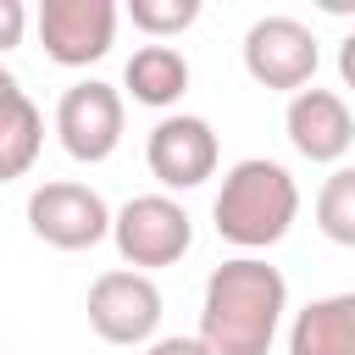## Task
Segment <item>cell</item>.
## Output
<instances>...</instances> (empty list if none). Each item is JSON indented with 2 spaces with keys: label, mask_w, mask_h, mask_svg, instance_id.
Masks as SVG:
<instances>
[{
  "label": "cell",
  "mask_w": 355,
  "mask_h": 355,
  "mask_svg": "<svg viewBox=\"0 0 355 355\" xmlns=\"http://www.w3.org/2000/svg\"><path fill=\"white\" fill-rule=\"evenodd\" d=\"M244 72L261 89H305L316 78V33L300 17H261L244 33Z\"/></svg>",
  "instance_id": "obj_6"
},
{
  "label": "cell",
  "mask_w": 355,
  "mask_h": 355,
  "mask_svg": "<svg viewBox=\"0 0 355 355\" xmlns=\"http://www.w3.org/2000/svg\"><path fill=\"white\" fill-rule=\"evenodd\" d=\"M111 222H116L111 205L89 183L55 178V183H39L28 194V227L50 250H94L100 239H111Z\"/></svg>",
  "instance_id": "obj_4"
},
{
  "label": "cell",
  "mask_w": 355,
  "mask_h": 355,
  "mask_svg": "<svg viewBox=\"0 0 355 355\" xmlns=\"http://www.w3.org/2000/svg\"><path fill=\"white\" fill-rule=\"evenodd\" d=\"M116 39L111 0H44L39 6V44L55 67H89Z\"/></svg>",
  "instance_id": "obj_8"
},
{
  "label": "cell",
  "mask_w": 355,
  "mask_h": 355,
  "mask_svg": "<svg viewBox=\"0 0 355 355\" xmlns=\"http://www.w3.org/2000/svg\"><path fill=\"white\" fill-rule=\"evenodd\" d=\"M122 83H128V94L139 100V105H178L183 100V89H189V61H183V50H172V44H139L133 55H128V67H122Z\"/></svg>",
  "instance_id": "obj_12"
},
{
  "label": "cell",
  "mask_w": 355,
  "mask_h": 355,
  "mask_svg": "<svg viewBox=\"0 0 355 355\" xmlns=\"http://www.w3.org/2000/svg\"><path fill=\"white\" fill-rule=\"evenodd\" d=\"M111 239H116V255L133 266V272H150V266H178L194 244V222L189 211L172 200V194H133L116 222H111Z\"/></svg>",
  "instance_id": "obj_3"
},
{
  "label": "cell",
  "mask_w": 355,
  "mask_h": 355,
  "mask_svg": "<svg viewBox=\"0 0 355 355\" xmlns=\"http://www.w3.org/2000/svg\"><path fill=\"white\" fill-rule=\"evenodd\" d=\"M144 355H211V349H205V344H200V333H194V338H155Z\"/></svg>",
  "instance_id": "obj_17"
},
{
  "label": "cell",
  "mask_w": 355,
  "mask_h": 355,
  "mask_svg": "<svg viewBox=\"0 0 355 355\" xmlns=\"http://www.w3.org/2000/svg\"><path fill=\"white\" fill-rule=\"evenodd\" d=\"M39 144H44V116H39V105H33L22 89L0 94V183L22 178V172L39 161Z\"/></svg>",
  "instance_id": "obj_13"
},
{
  "label": "cell",
  "mask_w": 355,
  "mask_h": 355,
  "mask_svg": "<svg viewBox=\"0 0 355 355\" xmlns=\"http://www.w3.org/2000/svg\"><path fill=\"white\" fill-rule=\"evenodd\" d=\"M316 227H322L333 244L355 250V166H338V172L322 183V194H316Z\"/></svg>",
  "instance_id": "obj_14"
},
{
  "label": "cell",
  "mask_w": 355,
  "mask_h": 355,
  "mask_svg": "<svg viewBox=\"0 0 355 355\" xmlns=\"http://www.w3.org/2000/svg\"><path fill=\"white\" fill-rule=\"evenodd\" d=\"M216 233L239 250H266L277 244L294 216H300V189L288 178V166L266 161V155H250V161H233L222 189H216Z\"/></svg>",
  "instance_id": "obj_2"
},
{
  "label": "cell",
  "mask_w": 355,
  "mask_h": 355,
  "mask_svg": "<svg viewBox=\"0 0 355 355\" xmlns=\"http://www.w3.org/2000/svg\"><path fill=\"white\" fill-rule=\"evenodd\" d=\"M216 133H211V122L205 116H189V111H178V116H161L155 128H150V144H144V161H150V172H155V183H166V189H194V183H205L211 172H216Z\"/></svg>",
  "instance_id": "obj_9"
},
{
  "label": "cell",
  "mask_w": 355,
  "mask_h": 355,
  "mask_svg": "<svg viewBox=\"0 0 355 355\" xmlns=\"http://www.w3.org/2000/svg\"><path fill=\"white\" fill-rule=\"evenodd\" d=\"M288 311V283L255 255H233L205 277L200 344L211 355H266Z\"/></svg>",
  "instance_id": "obj_1"
},
{
  "label": "cell",
  "mask_w": 355,
  "mask_h": 355,
  "mask_svg": "<svg viewBox=\"0 0 355 355\" xmlns=\"http://www.w3.org/2000/svg\"><path fill=\"white\" fill-rule=\"evenodd\" d=\"M283 128H288V144H294L305 161H344L349 144H355V116H349L344 94L316 89V83L288 100Z\"/></svg>",
  "instance_id": "obj_10"
},
{
  "label": "cell",
  "mask_w": 355,
  "mask_h": 355,
  "mask_svg": "<svg viewBox=\"0 0 355 355\" xmlns=\"http://www.w3.org/2000/svg\"><path fill=\"white\" fill-rule=\"evenodd\" d=\"M89 327L105 344H150L161 327V288L133 266L100 272L89 283Z\"/></svg>",
  "instance_id": "obj_5"
},
{
  "label": "cell",
  "mask_w": 355,
  "mask_h": 355,
  "mask_svg": "<svg viewBox=\"0 0 355 355\" xmlns=\"http://www.w3.org/2000/svg\"><path fill=\"white\" fill-rule=\"evenodd\" d=\"M22 28H28V11H22V0H0V55L22 44Z\"/></svg>",
  "instance_id": "obj_16"
},
{
  "label": "cell",
  "mask_w": 355,
  "mask_h": 355,
  "mask_svg": "<svg viewBox=\"0 0 355 355\" xmlns=\"http://www.w3.org/2000/svg\"><path fill=\"white\" fill-rule=\"evenodd\" d=\"M11 89H22V83H17V78H11L6 67H0V94H11Z\"/></svg>",
  "instance_id": "obj_19"
},
{
  "label": "cell",
  "mask_w": 355,
  "mask_h": 355,
  "mask_svg": "<svg viewBox=\"0 0 355 355\" xmlns=\"http://www.w3.org/2000/svg\"><path fill=\"white\" fill-rule=\"evenodd\" d=\"M128 17H133L139 33H150V44H161V39L183 33V28L200 17V0H133Z\"/></svg>",
  "instance_id": "obj_15"
},
{
  "label": "cell",
  "mask_w": 355,
  "mask_h": 355,
  "mask_svg": "<svg viewBox=\"0 0 355 355\" xmlns=\"http://www.w3.org/2000/svg\"><path fill=\"white\" fill-rule=\"evenodd\" d=\"M288 355H355V288L311 300L288 327Z\"/></svg>",
  "instance_id": "obj_11"
},
{
  "label": "cell",
  "mask_w": 355,
  "mask_h": 355,
  "mask_svg": "<svg viewBox=\"0 0 355 355\" xmlns=\"http://www.w3.org/2000/svg\"><path fill=\"white\" fill-rule=\"evenodd\" d=\"M338 78H344V89H355V33L338 44Z\"/></svg>",
  "instance_id": "obj_18"
},
{
  "label": "cell",
  "mask_w": 355,
  "mask_h": 355,
  "mask_svg": "<svg viewBox=\"0 0 355 355\" xmlns=\"http://www.w3.org/2000/svg\"><path fill=\"white\" fill-rule=\"evenodd\" d=\"M55 133H61V150L72 161H105L116 144H122V94L100 78H83L61 94L55 105Z\"/></svg>",
  "instance_id": "obj_7"
}]
</instances>
